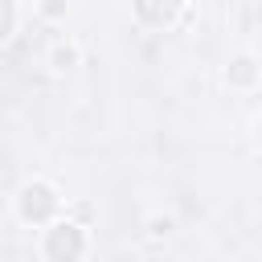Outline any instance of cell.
Returning <instances> with one entry per match:
<instances>
[{
  "label": "cell",
  "mask_w": 262,
  "mask_h": 262,
  "mask_svg": "<svg viewBox=\"0 0 262 262\" xmlns=\"http://www.w3.org/2000/svg\"><path fill=\"white\" fill-rule=\"evenodd\" d=\"M86 254V233L74 221H57L45 229V258L49 262H78Z\"/></svg>",
  "instance_id": "obj_1"
},
{
  "label": "cell",
  "mask_w": 262,
  "mask_h": 262,
  "mask_svg": "<svg viewBox=\"0 0 262 262\" xmlns=\"http://www.w3.org/2000/svg\"><path fill=\"white\" fill-rule=\"evenodd\" d=\"M41 8H45V12H61V0H45Z\"/></svg>",
  "instance_id": "obj_6"
},
{
  "label": "cell",
  "mask_w": 262,
  "mask_h": 262,
  "mask_svg": "<svg viewBox=\"0 0 262 262\" xmlns=\"http://www.w3.org/2000/svg\"><path fill=\"white\" fill-rule=\"evenodd\" d=\"M225 78H229V86H254V78H258V61L242 53V57H233V61H229Z\"/></svg>",
  "instance_id": "obj_4"
},
{
  "label": "cell",
  "mask_w": 262,
  "mask_h": 262,
  "mask_svg": "<svg viewBox=\"0 0 262 262\" xmlns=\"http://www.w3.org/2000/svg\"><path fill=\"white\" fill-rule=\"evenodd\" d=\"M180 4L184 0H135V12H139V20L164 29V25H172L180 16Z\"/></svg>",
  "instance_id": "obj_3"
},
{
  "label": "cell",
  "mask_w": 262,
  "mask_h": 262,
  "mask_svg": "<svg viewBox=\"0 0 262 262\" xmlns=\"http://www.w3.org/2000/svg\"><path fill=\"white\" fill-rule=\"evenodd\" d=\"M12 20H16V8H12V0H0V41L12 33Z\"/></svg>",
  "instance_id": "obj_5"
},
{
  "label": "cell",
  "mask_w": 262,
  "mask_h": 262,
  "mask_svg": "<svg viewBox=\"0 0 262 262\" xmlns=\"http://www.w3.org/2000/svg\"><path fill=\"white\" fill-rule=\"evenodd\" d=\"M258 131H262V127H258Z\"/></svg>",
  "instance_id": "obj_7"
},
{
  "label": "cell",
  "mask_w": 262,
  "mask_h": 262,
  "mask_svg": "<svg viewBox=\"0 0 262 262\" xmlns=\"http://www.w3.org/2000/svg\"><path fill=\"white\" fill-rule=\"evenodd\" d=\"M16 213H20L25 221H33V225L49 221V217L57 213V196H53V188H49V184H41V180L25 184V188H20V196H16Z\"/></svg>",
  "instance_id": "obj_2"
}]
</instances>
